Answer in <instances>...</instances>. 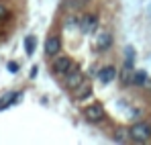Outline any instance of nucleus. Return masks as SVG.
Masks as SVG:
<instances>
[{
	"label": "nucleus",
	"instance_id": "9",
	"mask_svg": "<svg viewBox=\"0 0 151 145\" xmlns=\"http://www.w3.org/2000/svg\"><path fill=\"white\" fill-rule=\"evenodd\" d=\"M147 80H149V74L145 72V70H133L131 86H135V88H145Z\"/></svg>",
	"mask_w": 151,
	"mask_h": 145
},
{
	"label": "nucleus",
	"instance_id": "14",
	"mask_svg": "<svg viewBox=\"0 0 151 145\" xmlns=\"http://www.w3.org/2000/svg\"><path fill=\"white\" fill-rule=\"evenodd\" d=\"M35 47H37V39H35L33 35L25 37V51H27V55H33V53H35Z\"/></svg>",
	"mask_w": 151,
	"mask_h": 145
},
{
	"label": "nucleus",
	"instance_id": "11",
	"mask_svg": "<svg viewBox=\"0 0 151 145\" xmlns=\"http://www.w3.org/2000/svg\"><path fill=\"white\" fill-rule=\"evenodd\" d=\"M112 45V35L108 31H102L100 35H96V49L98 51H106Z\"/></svg>",
	"mask_w": 151,
	"mask_h": 145
},
{
	"label": "nucleus",
	"instance_id": "17",
	"mask_svg": "<svg viewBox=\"0 0 151 145\" xmlns=\"http://www.w3.org/2000/svg\"><path fill=\"white\" fill-rule=\"evenodd\" d=\"M6 68H8V72H10V74H17V72H19V63H17V61H8V66H6Z\"/></svg>",
	"mask_w": 151,
	"mask_h": 145
},
{
	"label": "nucleus",
	"instance_id": "2",
	"mask_svg": "<svg viewBox=\"0 0 151 145\" xmlns=\"http://www.w3.org/2000/svg\"><path fill=\"white\" fill-rule=\"evenodd\" d=\"M72 70H78V66L72 61V57H68V55H55L53 57V74L55 76H65Z\"/></svg>",
	"mask_w": 151,
	"mask_h": 145
},
{
	"label": "nucleus",
	"instance_id": "13",
	"mask_svg": "<svg viewBox=\"0 0 151 145\" xmlns=\"http://www.w3.org/2000/svg\"><path fill=\"white\" fill-rule=\"evenodd\" d=\"M112 139L116 141V143H127V141H131V133H129V129H116L114 131V135H112Z\"/></svg>",
	"mask_w": 151,
	"mask_h": 145
},
{
	"label": "nucleus",
	"instance_id": "12",
	"mask_svg": "<svg viewBox=\"0 0 151 145\" xmlns=\"http://www.w3.org/2000/svg\"><path fill=\"white\" fill-rule=\"evenodd\" d=\"M125 68H131V70H135V49L131 47V45H127L125 47V63H123Z\"/></svg>",
	"mask_w": 151,
	"mask_h": 145
},
{
	"label": "nucleus",
	"instance_id": "3",
	"mask_svg": "<svg viewBox=\"0 0 151 145\" xmlns=\"http://www.w3.org/2000/svg\"><path fill=\"white\" fill-rule=\"evenodd\" d=\"M78 29H80V33H84V35L94 33V31L98 29V17H96V14H92V12L82 14V17L78 19Z\"/></svg>",
	"mask_w": 151,
	"mask_h": 145
},
{
	"label": "nucleus",
	"instance_id": "6",
	"mask_svg": "<svg viewBox=\"0 0 151 145\" xmlns=\"http://www.w3.org/2000/svg\"><path fill=\"white\" fill-rule=\"evenodd\" d=\"M82 82H84V74L80 72V70H72V72L65 74L63 86H65L68 90H74V88H78V86H80Z\"/></svg>",
	"mask_w": 151,
	"mask_h": 145
},
{
	"label": "nucleus",
	"instance_id": "18",
	"mask_svg": "<svg viewBox=\"0 0 151 145\" xmlns=\"http://www.w3.org/2000/svg\"><path fill=\"white\" fill-rule=\"evenodd\" d=\"M6 12H8V10H6V4H4V2H0V19H4V17H6Z\"/></svg>",
	"mask_w": 151,
	"mask_h": 145
},
{
	"label": "nucleus",
	"instance_id": "1",
	"mask_svg": "<svg viewBox=\"0 0 151 145\" xmlns=\"http://www.w3.org/2000/svg\"><path fill=\"white\" fill-rule=\"evenodd\" d=\"M131 133V141L135 143H147L151 141V123L149 121H137L129 127Z\"/></svg>",
	"mask_w": 151,
	"mask_h": 145
},
{
	"label": "nucleus",
	"instance_id": "7",
	"mask_svg": "<svg viewBox=\"0 0 151 145\" xmlns=\"http://www.w3.org/2000/svg\"><path fill=\"white\" fill-rule=\"evenodd\" d=\"M21 100H23V92H8V94H4V96L0 98V110L8 108L12 104H19Z\"/></svg>",
	"mask_w": 151,
	"mask_h": 145
},
{
	"label": "nucleus",
	"instance_id": "10",
	"mask_svg": "<svg viewBox=\"0 0 151 145\" xmlns=\"http://www.w3.org/2000/svg\"><path fill=\"white\" fill-rule=\"evenodd\" d=\"M114 78H116V68L114 66H104V68H100L98 80H100L102 84H110Z\"/></svg>",
	"mask_w": 151,
	"mask_h": 145
},
{
	"label": "nucleus",
	"instance_id": "19",
	"mask_svg": "<svg viewBox=\"0 0 151 145\" xmlns=\"http://www.w3.org/2000/svg\"><path fill=\"white\" fill-rule=\"evenodd\" d=\"M37 72H39V68H37V66H33V70H31V78H35Z\"/></svg>",
	"mask_w": 151,
	"mask_h": 145
},
{
	"label": "nucleus",
	"instance_id": "4",
	"mask_svg": "<svg viewBox=\"0 0 151 145\" xmlns=\"http://www.w3.org/2000/svg\"><path fill=\"white\" fill-rule=\"evenodd\" d=\"M82 115H84V119L88 123H100L102 119H104V106L98 104V102L88 104V106L82 110Z\"/></svg>",
	"mask_w": 151,
	"mask_h": 145
},
{
	"label": "nucleus",
	"instance_id": "20",
	"mask_svg": "<svg viewBox=\"0 0 151 145\" xmlns=\"http://www.w3.org/2000/svg\"><path fill=\"white\" fill-rule=\"evenodd\" d=\"M145 90H151V78L147 80V84H145Z\"/></svg>",
	"mask_w": 151,
	"mask_h": 145
},
{
	"label": "nucleus",
	"instance_id": "15",
	"mask_svg": "<svg viewBox=\"0 0 151 145\" xmlns=\"http://www.w3.org/2000/svg\"><path fill=\"white\" fill-rule=\"evenodd\" d=\"M131 78H133V70L123 66V70H121V84L123 86H131Z\"/></svg>",
	"mask_w": 151,
	"mask_h": 145
},
{
	"label": "nucleus",
	"instance_id": "16",
	"mask_svg": "<svg viewBox=\"0 0 151 145\" xmlns=\"http://www.w3.org/2000/svg\"><path fill=\"white\" fill-rule=\"evenodd\" d=\"M63 27H65V29L78 27V19H76V17H68V19H65V23H63Z\"/></svg>",
	"mask_w": 151,
	"mask_h": 145
},
{
	"label": "nucleus",
	"instance_id": "8",
	"mask_svg": "<svg viewBox=\"0 0 151 145\" xmlns=\"http://www.w3.org/2000/svg\"><path fill=\"white\" fill-rule=\"evenodd\" d=\"M72 92H74L76 100H78V102H82V100H86V98L92 96V86H90L88 82H82V84H80L78 88H74Z\"/></svg>",
	"mask_w": 151,
	"mask_h": 145
},
{
	"label": "nucleus",
	"instance_id": "5",
	"mask_svg": "<svg viewBox=\"0 0 151 145\" xmlns=\"http://www.w3.org/2000/svg\"><path fill=\"white\" fill-rule=\"evenodd\" d=\"M45 55L47 57H55L59 51H61V39H59V35H49L47 39H45Z\"/></svg>",
	"mask_w": 151,
	"mask_h": 145
}]
</instances>
